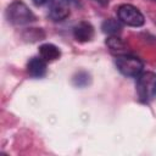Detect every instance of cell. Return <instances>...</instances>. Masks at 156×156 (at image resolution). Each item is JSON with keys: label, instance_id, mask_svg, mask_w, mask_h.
I'll return each instance as SVG.
<instances>
[{"label": "cell", "instance_id": "cell-1", "mask_svg": "<svg viewBox=\"0 0 156 156\" xmlns=\"http://www.w3.org/2000/svg\"><path fill=\"white\" fill-rule=\"evenodd\" d=\"M5 16H6V20L13 26L28 24L35 20V16L29 10V7L20 0L13 1L7 6Z\"/></svg>", "mask_w": 156, "mask_h": 156}, {"label": "cell", "instance_id": "cell-12", "mask_svg": "<svg viewBox=\"0 0 156 156\" xmlns=\"http://www.w3.org/2000/svg\"><path fill=\"white\" fill-rule=\"evenodd\" d=\"M33 1V4L35 5V6H41V5H44L45 2H48V0H32Z\"/></svg>", "mask_w": 156, "mask_h": 156}, {"label": "cell", "instance_id": "cell-8", "mask_svg": "<svg viewBox=\"0 0 156 156\" xmlns=\"http://www.w3.org/2000/svg\"><path fill=\"white\" fill-rule=\"evenodd\" d=\"M39 54H40V57H43L45 61H55L61 56L60 49L51 43H46V44L40 45Z\"/></svg>", "mask_w": 156, "mask_h": 156}, {"label": "cell", "instance_id": "cell-11", "mask_svg": "<svg viewBox=\"0 0 156 156\" xmlns=\"http://www.w3.org/2000/svg\"><path fill=\"white\" fill-rule=\"evenodd\" d=\"M72 82L76 87L78 88H83V87H87L89 83H90V74L85 71H80L78 73H76L72 78Z\"/></svg>", "mask_w": 156, "mask_h": 156}, {"label": "cell", "instance_id": "cell-6", "mask_svg": "<svg viewBox=\"0 0 156 156\" xmlns=\"http://www.w3.org/2000/svg\"><path fill=\"white\" fill-rule=\"evenodd\" d=\"M94 33H95L94 32V27L89 22H87V21L79 22L73 28V37L79 43L90 41L94 38Z\"/></svg>", "mask_w": 156, "mask_h": 156}, {"label": "cell", "instance_id": "cell-3", "mask_svg": "<svg viewBox=\"0 0 156 156\" xmlns=\"http://www.w3.org/2000/svg\"><path fill=\"white\" fill-rule=\"evenodd\" d=\"M116 67L126 77H138L143 72L144 65L136 56L124 54L116 56Z\"/></svg>", "mask_w": 156, "mask_h": 156}, {"label": "cell", "instance_id": "cell-5", "mask_svg": "<svg viewBox=\"0 0 156 156\" xmlns=\"http://www.w3.org/2000/svg\"><path fill=\"white\" fill-rule=\"evenodd\" d=\"M69 5L68 0H49V17L56 22L66 20L69 16Z\"/></svg>", "mask_w": 156, "mask_h": 156}, {"label": "cell", "instance_id": "cell-13", "mask_svg": "<svg viewBox=\"0 0 156 156\" xmlns=\"http://www.w3.org/2000/svg\"><path fill=\"white\" fill-rule=\"evenodd\" d=\"M94 1L99 2L100 5H107V4H108V0H94Z\"/></svg>", "mask_w": 156, "mask_h": 156}, {"label": "cell", "instance_id": "cell-4", "mask_svg": "<svg viewBox=\"0 0 156 156\" xmlns=\"http://www.w3.org/2000/svg\"><path fill=\"white\" fill-rule=\"evenodd\" d=\"M118 20L129 27H141L145 23V17L140 10L130 4H123L117 10Z\"/></svg>", "mask_w": 156, "mask_h": 156}, {"label": "cell", "instance_id": "cell-10", "mask_svg": "<svg viewBox=\"0 0 156 156\" xmlns=\"http://www.w3.org/2000/svg\"><path fill=\"white\" fill-rule=\"evenodd\" d=\"M101 29L105 34L108 35H117L118 33H121L122 30V22L119 20H115V18H107L102 22L101 24Z\"/></svg>", "mask_w": 156, "mask_h": 156}, {"label": "cell", "instance_id": "cell-14", "mask_svg": "<svg viewBox=\"0 0 156 156\" xmlns=\"http://www.w3.org/2000/svg\"><path fill=\"white\" fill-rule=\"evenodd\" d=\"M155 1H156V0H155Z\"/></svg>", "mask_w": 156, "mask_h": 156}, {"label": "cell", "instance_id": "cell-7", "mask_svg": "<svg viewBox=\"0 0 156 156\" xmlns=\"http://www.w3.org/2000/svg\"><path fill=\"white\" fill-rule=\"evenodd\" d=\"M29 76L34 78H41L46 74V62L43 57H32L27 65Z\"/></svg>", "mask_w": 156, "mask_h": 156}, {"label": "cell", "instance_id": "cell-9", "mask_svg": "<svg viewBox=\"0 0 156 156\" xmlns=\"http://www.w3.org/2000/svg\"><path fill=\"white\" fill-rule=\"evenodd\" d=\"M106 44H107V46L110 48L111 52L116 54V56L128 54L126 44L122 41L121 38H118V37H116V35H111V37L106 40Z\"/></svg>", "mask_w": 156, "mask_h": 156}, {"label": "cell", "instance_id": "cell-2", "mask_svg": "<svg viewBox=\"0 0 156 156\" xmlns=\"http://www.w3.org/2000/svg\"><path fill=\"white\" fill-rule=\"evenodd\" d=\"M136 94L143 102H150L156 98V74L154 72H144L138 76Z\"/></svg>", "mask_w": 156, "mask_h": 156}]
</instances>
